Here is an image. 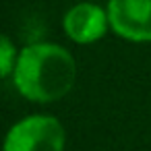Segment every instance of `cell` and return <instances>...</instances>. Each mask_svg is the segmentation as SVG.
Masks as SVG:
<instances>
[{
	"instance_id": "cell-2",
	"label": "cell",
	"mask_w": 151,
	"mask_h": 151,
	"mask_svg": "<svg viewBox=\"0 0 151 151\" xmlns=\"http://www.w3.org/2000/svg\"><path fill=\"white\" fill-rule=\"evenodd\" d=\"M64 124L52 114H29L17 120L4 139V151H64Z\"/></svg>"
},
{
	"instance_id": "cell-4",
	"label": "cell",
	"mask_w": 151,
	"mask_h": 151,
	"mask_svg": "<svg viewBox=\"0 0 151 151\" xmlns=\"http://www.w3.org/2000/svg\"><path fill=\"white\" fill-rule=\"evenodd\" d=\"M64 33L75 42V44H95L99 42L110 27V17L108 11H104L99 4L93 2H81L75 4L62 19Z\"/></svg>"
},
{
	"instance_id": "cell-3",
	"label": "cell",
	"mask_w": 151,
	"mask_h": 151,
	"mask_svg": "<svg viewBox=\"0 0 151 151\" xmlns=\"http://www.w3.org/2000/svg\"><path fill=\"white\" fill-rule=\"evenodd\" d=\"M110 27L126 42H151V0H110Z\"/></svg>"
},
{
	"instance_id": "cell-5",
	"label": "cell",
	"mask_w": 151,
	"mask_h": 151,
	"mask_svg": "<svg viewBox=\"0 0 151 151\" xmlns=\"http://www.w3.org/2000/svg\"><path fill=\"white\" fill-rule=\"evenodd\" d=\"M17 58H19V52H17L15 44L11 42L9 35H2V40H0V75L4 79L15 73Z\"/></svg>"
},
{
	"instance_id": "cell-1",
	"label": "cell",
	"mask_w": 151,
	"mask_h": 151,
	"mask_svg": "<svg viewBox=\"0 0 151 151\" xmlns=\"http://www.w3.org/2000/svg\"><path fill=\"white\" fill-rule=\"evenodd\" d=\"M77 81L73 54L50 42H35L19 52L13 83L17 91L35 104H52L70 93Z\"/></svg>"
}]
</instances>
